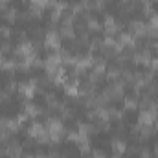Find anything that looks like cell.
Listing matches in <instances>:
<instances>
[{
  "mask_svg": "<svg viewBox=\"0 0 158 158\" xmlns=\"http://www.w3.org/2000/svg\"><path fill=\"white\" fill-rule=\"evenodd\" d=\"M53 143H55V156L59 158H77L83 153L81 142L70 138V134H64L63 131H61L57 142H53Z\"/></svg>",
  "mask_w": 158,
  "mask_h": 158,
  "instance_id": "cell-1",
  "label": "cell"
},
{
  "mask_svg": "<svg viewBox=\"0 0 158 158\" xmlns=\"http://www.w3.org/2000/svg\"><path fill=\"white\" fill-rule=\"evenodd\" d=\"M88 30H90V19L86 15V9L81 7L79 11H76L74 19L70 20V31L79 40V39H85V35H86Z\"/></svg>",
  "mask_w": 158,
  "mask_h": 158,
  "instance_id": "cell-2",
  "label": "cell"
},
{
  "mask_svg": "<svg viewBox=\"0 0 158 158\" xmlns=\"http://www.w3.org/2000/svg\"><path fill=\"white\" fill-rule=\"evenodd\" d=\"M57 53H59L57 48H55L53 44H48V42L39 44V46H31V50H30V55L33 57V61L42 63V64H46V63H50L52 59H55Z\"/></svg>",
  "mask_w": 158,
  "mask_h": 158,
  "instance_id": "cell-3",
  "label": "cell"
},
{
  "mask_svg": "<svg viewBox=\"0 0 158 158\" xmlns=\"http://www.w3.org/2000/svg\"><path fill=\"white\" fill-rule=\"evenodd\" d=\"M99 105H101V109H105L107 112L121 114V110L127 107V101L123 99V96H121V94L112 92V94H107V98H105L103 101H99Z\"/></svg>",
  "mask_w": 158,
  "mask_h": 158,
  "instance_id": "cell-4",
  "label": "cell"
},
{
  "mask_svg": "<svg viewBox=\"0 0 158 158\" xmlns=\"http://www.w3.org/2000/svg\"><path fill=\"white\" fill-rule=\"evenodd\" d=\"M28 107H31L35 112L46 110V109L50 107V98H48V94H44L39 88H33V90L28 94Z\"/></svg>",
  "mask_w": 158,
  "mask_h": 158,
  "instance_id": "cell-5",
  "label": "cell"
},
{
  "mask_svg": "<svg viewBox=\"0 0 158 158\" xmlns=\"http://www.w3.org/2000/svg\"><path fill=\"white\" fill-rule=\"evenodd\" d=\"M119 94L123 96L125 101H136L138 99V81L134 77H123L119 83Z\"/></svg>",
  "mask_w": 158,
  "mask_h": 158,
  "instance_id": "cell-6",
  "label": "cell"
},
{
  "mask_svg": "<svg viewBox=\"0 0 158 158\" xmlns=\"http://www.w3.org/2000/svg\"><path fill=\"white\" fill-rule=\"evenodd\" d=\"M119 118H121V121H123L125 125L136 129V127L142 123V110H140L136 105H132V107H125V109L121 110Z\"/></svg>",
  "mask_w": 158,
  "mask_h": 158,
  "instance_id": "cell-7",
  "label": "cell"
},
{
  "mask_svg": "<svg viewBox=\"0 0 158 158\" xmlns=\"http://www.w3.org/2000/svg\"><path fill=\"white\" fill-rule=\"evenodd\" d=\"M90 50H92V46H90L86 40L79 39L77 42H76V46H74V50H72V53H70L68 59H72V61H76V63H85V61L90 57Z\"/></svg>",
  "mask_w": 158,
  "mask_h": 158,
  "instance_id": "cell-8",
  "label": "cell"
},
{
  "mask_svg": "<svg viewBox=\"0 0 158 158\" xmlns=\"http://www.w3.org/2000/svg\"><path fill=\"white\" fill-rule=\"evenodd\" d=\"M11 77H13V85L20 86V88L31 85V81H33L30 72H28V66H13L11 68Z\"/></svg>",
  "mask_w": 158,
  "mask_h": 158,
  "instance_id": "cell-9",
  "label": "cell"
},
{
  "mask_svg": "<svg viewBox=\"0 0 158 158\" xmlns=\"http://www.w3.org/2000/svg\"><path fill=\"white\" fill-rule=\"evenodd\" d=\"M109 39V30L107 28H101V26H94L86 31L85 40L90 44V46H96V44H103L105 40Z\"/></svg>",
  "mask_w": 158,
  "mask_h": 158,
  "instance_id": "cell-10",
  "label": "cell"
},
{
  "mask_svg": "<svg viewBox=\"0 0 158 158\" xmlns=\"http://www.w3.org/2000/svg\"><path fill=\"white\" fill-rule=\"evenodd\" d=\"M39 142L40 138H28L26 143L19 147V156L20 158H39Z\"/></svg>",
  "mask_w": 158,
  "mask_h": 158,
  "instance_id": "cell-11",
  "label": "cell"
},
{
  "mask_svg": "<svg viewBox=\"0 0 158 158\" xmlns=\"http://www.w3.org/2000/svg\"><path fill=\"white\" fill-rule=\"evenodd\" d=\"M59 125H61V131L64 134H70V136H77L79 132H81V127H83L77 119L74 118V116H70V114H64L63 119L59 121Z\"/></svg>",
  "mask_w": 158,
  "mask_h": 158,
  "instance_id": "cell-12",
  "label": "cell"
},
{
  "mask_svg": "<svg viewBox=\"0 0 158 158\" xmlns=\"http://www.w3.org/2000/svg\"><path fill=\"white\" fill-rule=\"evenodd\" d=\"M85 9H86V15H88V19H90V20H92L96 26H101V28H105V26H107V20H109V17L103 13L101 6H86Z\"/></svg>",
  "mask_w": 158,
  "mask_h": 158,
  "instance_id": "cell-13",
  "label": "cell"
},
{
  "mask_svg": "<svg viewBox=\"0 0 158 158\" xmlns=\"http://www.w3.org/2000/svg\"><path fill=\"white\" fill-rule=\"evenodd\" d=\"M76 42H77V39H76L74 35H68V33L57 35V46H59V50H61V53H63L64 57H70V53H72Z\"/></svg>",
  "mask_w": 158,
  "mask_h": 158,
  "instance_id": "cell-14",
  "label": "cell"
},
{
  "mask_svg": "<svg viewBox=\"0 0 158 158\" xmlns=\"http://www.w3.org/2000/svg\"><path fill=\"white\" fill-rule=\"evenodd\" d=\"M52 101L55 103V105H61V107H64L66 103H68V99H70V94H68V86L66 85H63V83H57V86L53 88V92H52Z\"/></svg>",
  "mask_w": 158,
  "mask_h": 158,
  "instance_id": "cell-15",
  "label": "cell"
},
{
  "mask_svg": "<svg viewBox=\"0 0 158 158\" xmlns=\"http://www.w3.org/2000/svg\"><path fill=\"white\" fill-rule=\"evenodd\" d=\"M28 72H30V76H31V79L35 83L40 81V79H44V77H48V76H52V72L48 70V66L42 64V63H37V61H33V63L28 64Z\"/></svg>",
  "mask_w": 158,
  "mask_h": 158,
  "instance_id": "cell-16",
  "label": "cell"
},
{
  "mask_svg": "<svg viewBox=\"0 0 158 158\" xmlns=\"http://www.w3.org/2000/svg\"><path fill=\"white\" fill-rule=\"evenodd\" d=\"M39 19L40 20H44V22H53L55 19H57V15H59V11H57V6L55 4H52V2H46L44 6H40L39 7Z\"/></svg>",
  "mask_w": 158,
  "mask_h": 158,
  "instance_id": "cell-17",
  "label": "cell"
},
{
  "mask_svg": "<svg viewBox=\"0 0 158 158\" xmlns=\"http://www.w3.org/2000/svg\"><path fill=\"white\" fill-rule=\"evenodd\" d=\"M13 88V77H11V68L0 66V96H6Z\"/></svg>",
  "mask_w": 158,
  "mask_h": 158,
  "instance_id": "cell-18",
  "label": "cell"
},
{
  "mask_svg": "<svg viewBox=\"0 0 158 158\" xmlns=\"http://www.w3.org/2000/svg\"><path fill=\"white\" fill-rule=\"evenodd\" d=\"M151 72H153V64H151L149 61H143V59L136 61V72H134V79H149Z\"/></svg>",
  "mask_w": 158,
  "mask_h": 158,
  "instance_id": "cell-19",
  "label": "cell"
},
{
  "mask_svg": "<svg viewBox=\"0 0 158 158\" xmlns=\"http://www.w3.org/2000/svg\"><path fill=\"white\" fill-rule=\"evenodd\" d=\"M103 72H107V74H119L121 72V59H119V55H112V57H109L105 63H103Z\"/></svg>",
  "mask_w": 158,
  "mask_h": 158,
  "instance_id": "cell-20",
  "label": "cell"
},
{
  "mask_svg": "<svg viewBox=\"0 0 158 158\" xmlns=\"http://www.w3.org/2000/svg\"><path fill=\"white\" fill-rule=\"evenodd\" d=\"M33 119H35V127H39L40 131H44V132L52 131V119L48 118L46 110H39V112H35V114H33Z\"/></svg>",
  "mask_w": 158,
  "mask_h": 158,
  "instance_id": "cell-21",
  "label": "cell"
},
{
  "mask_svg": "<svg viewBox=\"0 0 158 158\" xmlns=\"http://www.w3.org/2000/svg\"><path fill=\"white\" fill-rule=\"evenodd\" d=\"M55 156V143L52 140L39 142V158H53Z\"/></svg>",
  "mask_w": 158,
  "mask_h": 158,
  "instance_id": "cell-22",
  "label": "cell"
},
{
  "mask_svg": "<svg viewBox=\"0 0 158 158\" xmlns=\"http://www.w3.org/2000/svg\"><path fill=\"white\" fill-rule=\"evenodd\" d=\"M55 86H57V81L53 79V74L35 83V88L42 90V92H44V94H48V96H52V92H53V88H55Z\"/></svg>",
  "mask_w": 158,
  "mask_h": 158,
  "instance_id": "cell-23",
  "label": "cell"
},
{
  "mask_svg": "<svg viewBox=\"0 0 158 158\" xmlns=\"http://www.w3.org/2000/svg\"><path fill=\"white\" fill-rule=\"evenodd\" d=\"M24 44H26V39H24V35H22V33H13V31H9V33H7V48L20 50Z\"/></svg>",
  "mask_w": 158,
  "mask_h": 158,
  "instance_id": "cell-24",
  "label": "cell"
},
{
  "mask_svg": "<svg viewBox=\"0 0 158 158\" xmlns=\"http://www.w3.org/2000/svg\"><path fill=\"white\" fill-rule=\"evenodd\" d=\"M105 121H107V118L96 110V112H90V119H88V125L86 127L88 129H94V131L96 129H103L105 127Z\"/></svg>",
  "mask_w": 158,
  "mask_h": 158,
  "instance_id": "cell-25",
  "label": "cell"
},
{
  "mask_svg": "<svg viewBox=\"0 0 158 158\" xmlns=\"http://www.w3.org/2000/svg\"><path fill=\"white\" fill-rule=\"evenodd\" d=\"M46 114H48V118L52 119V121H61L63 116H64V107H61V105H50L48 109H46Z\"/></svg>",
  "mask_w": 158,
  "mask_h": 158,
  "instance_id": "cell-26",
  "label": "cell"
},
{
  "mask_svg": "<svg viewBox=\"0 0 158 158\" xmlns=\"http://www.w3.org/2000/svg\"><path fill=\"white\" fill-rule=\"evenodd\" d=\"M118 55L119 59H134V46H132V42H121Z\"/></svg>",
  "mask_w": 158,
  "mask_h": 158,
  "instance_id": "cell-27",
  "label": "cell"
},
{
  "mask_svg": "<svg viewBox=\"0 0 158 158\" xmlns=\"http://www.w3.org/2000/svg\"><path fill=\"white\" fill-rule=\"evenodd\" d=\"M17 52H19V50H13V48H7V46H6V48L0 52V61L6 63V64H13Z\"/></svg>",
  "mask_w": 158,
  "mask_h": 158,
  "instance_id": "cell-28",
  "label": "cell"
},
{
  "mask_svg": "<svg viewBox=\"0 0 158 158\" xmlns=\"http://www.w3.org/2000/svg\"><path fill=\"white\" fill-rule=\"evenodd\" d=\"M19 127L24 129V131H28V132H31L35 129V119H33V116L31 114H24L22 118L19 119Z\"/></svg>",
  "mask_w": 158,
  "mask_h": 158,
  "instance_id": "cell-29",
  "label": "cell"
},
{
  "mask_svg": "<svg viewBox=\"0 0 158 158\" xmlns=\"http://www.w3.org/2000/svg\"><path fill=\"white\" fill-rule=\"evenodd\" d=\"M74 15H76V7H70V6H63L57 17H61L63 20H66V22H70V20L74 19Z\"/></svg>",
  "mask_w": 158,
  "mask_h": 158,
  "instance_id": "cell-30",
  "label": "cell"
},
{
  "mask_svg": "<svg viewBox=\"0 0 158 158\" xmlns=\"http://www.w3.org/2000/svg\"><path fill=\"white\" fill-rule=\"evenodd\" d=\"M145 57L149 63H158V44H151L145 50Z\"/></svg>",
  "mask_w": 158,
  "mask_h": 158,
  "instance_id": "cell-31",
  "label": "cell"
},
{
  "mask_svg": "<svg viewBox=\"0 0 158 158\" xmlns=\"http://www.w3.org/2000/svg\"><path fill=\"white\" fill-rule=\"evenodd\" d=\"M9 22H11V19H9V11L4 9V7H0V31H4L6 28H9Z\"/></svg>",
  "mask_w": 158,
  "mask_h": 158,
  "instance_id": "cell-32",
  "label": "cell"
},
{
  "mask_svg": "<svg viewBox=\"0 0 158 158\" xmlns=\"http://www.w3.org/2000/svg\"><path fill=\"white\" fill-rule=\"evenodd\" d=\"M118 158H145L140 149H125L123 153H119Z\"/></svg>",
  "mask_w": 158,
  "mask_h": 158,
  "instance_id": "cell-33",
  "label": "cell"
},
{
  "mask_svg": "<svg viewBox=\"0 0 158 158\" xmlns=\"http://www.w3.org/2000/svg\"><path fill=\"white\" fill-rule=\"evenodd\" d=\"M109 39H110V42H112V44H116V46H118V44H121V42H123V35H121V31L116 28V30L109 31Z\"/></svg>",
  "mask_w": 158,
  "mask_h": 158,
  "instance_id": "cell-34",
  "label": "cell"
},
{
  "mask_svg": "<svg viewBox=\"0 0 158 158\" xmlns=\"http://www.w3.org/2000/svg\"><path fill=\"white\" fill-rule=\"evenodd\" d=\"M28 63V53H24V52H17V55H15V61H13V64L15 66H24Z\"/></svg>",
  "mask_w": 158,
  "mask_h": 158,
  "instance_id": "cell-35",
  "label": "cell"
},
{
  "mask_svg": "<svg viewBox=\"0 0 158 158\" xmlns=\"http://www.w3.org/2000/svg\"><path fill=\"white\" fill-rule=\"evenodd\" d=\"M147 11L153 19H158V0H149L147 4Z\"/></svg>",
  "mask_w": 158,
  "mask_h": 158,
  "instance_id": "cell-36",
  "label": "cell"
},
{
  "mask_svg": "<svg viewBox=\"0 0 158 158\" xmlns=\"http://www.w3.org/2000/svg\"><path fill=\"white\" fill-rule=\"evenodd\" d=\"M149 83H151L155 88H158V66L153 68V72H151V76H149Z\"/></svg>",
  "mask_w": 158,
  "mask_h": 158,
  "instance_id": "cell-37",
  "label": "cell"
},
{
  "mask_svg": "<svg viewBox=\"0 0 158 158\" xmlns=\"http://www.w3.org/2000/svg\"><path fill=\"white\" fill-rule=\"evenodd\" d=\"M9 131H11V129H9V127H7L6 123H2V121H0V138H6Z\"/></svg>",
  "mask_w": 158,
  "mask_h": 158,
  "instance_id": "cell-38",
  "label": "cell"
},
{
  "mask_svg": "<svg viewBox=\"0 0 158 158\" xmlns=\"http://www.w3.org/2000/svg\"><path fill=\"white\" fill-rule=\"evenodd\" d=\"M6 46H7V35H6L4 31H0V52H2Z\"/></svg>",
  "mask_w": 158,
  "mask_h": 158,
  "instance_id": "cell-39",
  "label": "cell"
},
{
  "mask_svg": "<svg viewBox=\"0 0 158 158\" xmlns=\"http://www.w3.org/2000/svg\"><path fill=\"white\" fill-rule=\"evenodd\" d=\"M155 112H156V118H158V103L155 105Z\"/></svg>",
  "mask_w": 158,
  "mask_h": 158,
  "instance_id": "cell-40",
  "label": "cell"
},
{
  "mask_svg": "<svg viewBox=\"0 0 158 158\" xmlns=\"http://www.w3.org/2000/svg\"><path fill=\"white\" fill-rule=\"evenodd\" d=\"M46 2H52V4H57V0H46Z\"/></svg>",
  "mask_w": 158,
  "mask_h": 158,
  "instance_id": "cell-41",
  "label": "cell"
},
{
  "mask_svg": "<svg viewBox=\"0 0 158 158\" xmlns=\"http://www.w3.org/2000/svg\"><path fill=\"white\" fill-rule=\"evenodd\" d=\"M156 158H158V153H156Z\"/></svg>",
  "mask_w": 158,
  "mask_h": 158,
  "instance_id": "cell-42",
  "label": "cell"
}]
</instances>
